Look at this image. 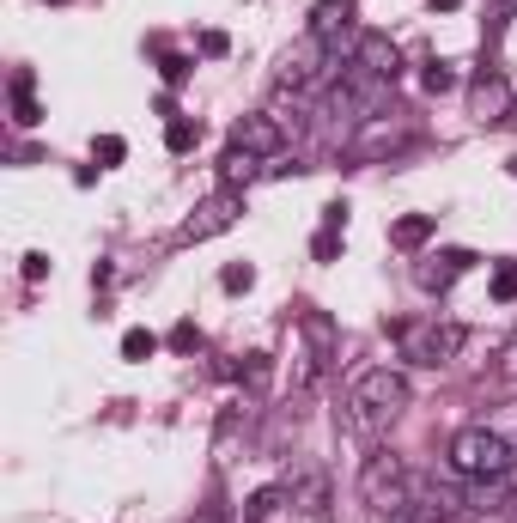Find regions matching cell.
Wrapping results in <instances>:
<instances>
[{"label":"cell","instance_id":"6da1fadb","mask_svg":"<svg viewBox=\"0 0 517 523\" xmlns=\"http://www.w3.org/2000/svg\"><path fill=\"white\" fill-rule=\"evenodd\" d=\"M408 408V378L402 371H390V365H378V371H365V378L353 384V408H347V420H353V432H384L396 414Z\"/></svg>","mask_w":517,"mask_h":523},{"label":"cell","instance_id":"7a4b0ae2","mask_svg":"<svg viewBox=\"0 0 517 523\" xmlns=\"http://www.w3.org/2000/svg\"><path fill=\"white\" fill-rule=\"evenodd\" d=\"M511 463H517V451H511V438L499 426H463L451 438V469L463 481H505Z\"/></svg>","mask_w":517,"mask_h":523},{"label":"cell","instance_id":"3957f363","mask_svg":"<svg viewBox=\"0 0 517 523\" xmlns=\"http://www.w3.org/2000/svg\"><path fill=\"white\" fill-rule=\"evenodd\" d=\"M359 493H365V505H372L378 517H396V511H408L414 505V469H402V457H372L365 463V475H359Z\"/></svg>","mask_w":517,"mask_h":523},{"label":"cell","instance_id":"277c9868","mask_svg":"<svg viewBox=\"0 0 517 523\" xmlns=\"http://www.w3.org/2000/svg\"><path fill=\"white\" fill-rule=\"evenodd\" d=\"M396 347L414 365H451L463 353V329L457 323H438V317H420V323H402L396 329Z\"/></svg>","mask_w":517,"mask_h":523},{"label":"cell","instance_id":"5b68a950","mask_svg":"<svg viewBox=\"0 0 517 523\" xmlns=\"http://www.w3.org/2000/svg\"><path fill=\"white\" fill-rule=\"evenodd\" d=\"M329 67H335V61H329V43H323L317 31H305L299 43H286V49H280L274 80H280V86H292V92H305V86H317V80H323Z\"/></svg>","mask_w":517,"mask_h":523},{"label":"cell","instance_id":"8992f818","mask_svg":"<svg viewBox=\"0 0 517 523\" xmlns=\"http://www.w3.org/2000/svg\"><path fill=\"white\" fill-rule=\"evenodd\" d=\"M238 189H219V195H207L189 219H183V244H207V238H219V232H232L238 226Z\"/></svg>","mask_w":517,"mask_h":523},{"label":"cell","instance_id":"52a82bcc","mask_svg":"<svg viewBox=\"0 0 517 523\" xmlns=\"http://www.w3.org/2000/svg\"><path fill=\"white\" fill-rule=\"evenodd\" d=\"M511 110H517V98H511L505 73H475L469 80V116L481 128H499V122H511Z\"/></svg>","mask_w":517,"mask_h":523},{"label":"cell","instance_id":"ba28073f","mask_svg":"<svg viewBox=\"0 0 517 523\" xmlns=\"http://www.w3.org/2000/svg\"><path fill=\"white\" fill-rule=\"evenodd\" d=\"M408 146V122L402 116H365V128L353 134V159H390Z\"/></svg>","mask_w":517,"mask_h":523},{"label":"cell","instance_id":"9c48e42d","mask_svg":"<svg viewBox=\"0 0 517 523\" xmlns=\"http://www.w3.org/2000/svg\"><path fill=\"white\" fill-rule=\"evenodd\" d=\"M353 67L359 73H372V80H396V73H402V49L384 37V31H365V37H353Z\"/></svg>","mask_w":517,"mask_h":523},{"label":"cell","instance_id":"30bf717a","mask_svg":"<svg viewBox=\"0 0 517 523\" xmlns=\"http://www.w3.org/2000/svg\"><path fill=\"white\" fill-rule=\"evenodd\" d=\"M232 146H244V153H256V159H274L286 146V128H280V116H244L232 128Z\"/></svg>","mask_w":517,"mask_h":523},{"label":"cell","instance_id":"8fae6325","mask_svg":"<svg viewBox=\"0 0 517 523\" xmlns=\"http://www.w3.org/2000/svg\"><path fill=\"white\" fill-rule=\"evenodd\" d=\"M469 262H475L469 250H438V256H426V262L414 268V280H420L426 292H445V286H451V280H457V274H463Z\"/></svg>","mask_w":517,"mask_h":523},{"label":"cell","instance_id":"7c38bea8","mask_svg":"<svg viewBox=\"0 0 517 523\" xmlns=\"http://www.w3.org/2000/svg\"><path fill=\"white\" fill-rule=\"evenodd\" d=\"M311 31L335 49L341 37H353V0H317L311 7Z\"/></svg>","mask_w":517,"mask_h":523},{"label":"cell","instance_id":"4fadbf2b","mask_svg":"<svg viewBox=\"0 0 517 523\" xmlns=\"http://www.w3.org/2000/svg\"><path fill=\"white\" fill-rule=\"evenodd\" d=\"M286 493H292V505H299V511L329 517V475L323 469H299V475L286 481Z\"/></svg>","mask_w":517,"mask_h":523},{"label":"cell","instance_id":"5bb4252c","mask_svg":"<svg viewBox=\"0 0 517 523\" xmlns=\"http://www.w3.org/2000/svg\"><path fill=\"white\" fill-rule=\"evenodd\" d=\"M256 177H262V159L244 153V146H226V159H219V183H226V189H244V183H256Z\"/></svg>","mask_w":517,"mask_h":523},{"label":"cell","instance_id":"9a60e30c","mask_svg":"<svg viewBox=\"0 0 517 523\" xmlns=\"http://www.w3.org/2000/svg\"><path fill=\"white\" fill-rule=\"evenodd\" d=\"M432 232H438L432 213H408V219H396V226H390V244H396V250H420Z\"/></svg>","mask_w":517,"mask_h":523},{"label":"cell","instance_id":"2e32d148","mask_svg":"<svg viewBox=\"0 0 517 523\" xmlns=\"http://www.w3.org/2000/svg\"><path fill=\"white\" fill-rule=\"evenodd\" d=\"M31 86H37V80H31V67H19V73H13V122H19V128H37V122H43Z\"/></svg>","mask_w":517,"mask_h":523},{"label":"cell","instance_id":"e0dca14e","mask_svg":"<svg viewBox=\"0 0 517 523\" xmlns=\"http://www.w3.org/2000/svg\"><path fill=\"white\" fill-rule=\"evenodd\" d=\"M286 499H292L286 487H262V493H250V505H244V523H268V517L286 505Z\"/></svg>","mask_w":517,"mask_h":523},{"label":"cell","instance_id":"ac0fdd59","mask_svg":"<svg viewBox=\"0 0 517 523\" xmlns=\"http://www.w3.org/2000/svg\"><path fill=\"white\" fill-rule=\"evenodd\" d=\"M420 86H426L432 98H445V92L457 86V67H451V61H426V73H420Z\"/></svg>","mask_w":517,"mask_h":523},{"label":"cell","instance_id":"d6986e66","mask_svg":"<svg viewBox=\"0 0 517 523\" xmlns=\"http://www.w3.org/2000/svg\"><path fill=\"white\" fill-rule=\"evenodd\" d=\"M153 353H159V335H153V329H128V335H122V359L140 365V359H153Z\"/></svg>","mask_w":517,"mask_h":523},{"label":"cell","instance_id":"ffe728a7","mask_svg":"<svg viewBox=\"0 0 517 523\" xmlns=\"http://www.w3.org/2000/svg\"><path fill=\"white\" fill-rule=\"evenodd\" d=\"M195 140H201V122H189V116H171V128H165V146H171V153H189Z\"/></svg>","mask_w":517,"mask_h":523},{"label":"cell","instance_id":"44dd1931","mask_svg":"<svg viewBox=\"0 0 517 523\" xmlns=\"http://www.w3.org/2000/svg\"><path fill=\"white\" fill-rule=\"evenodd\" d=\"M493 298H499V305H511V298H517V262H499L493 268Z\"/></svg>","mask_w":517,"mask_h":523},{"label":"cell","instance_id":"7402d4cb","mask_svg":"<svg viewBox=\"0 0 517 523\" xmlns=\"http://www.w3.org/2000/svg\"><path fill=\"white\" fill-rule=\"evenodd\" d=\"M219 286H226V292H250V286H256V268H250V262H232L226 274H219Z\"/></svg>","mask_w":517,"mask_h":523},{"label":"cell","instance_id":"603a6c76","mask_svg":"<svg viewBox=\"0 0 517 523\" xmlns=\"http://www.w3.org/2000/svg\"><path fill=\"white\" fill-rule=\"evenodd\" d=\"M92 153H98V159H104V171H110V165H122V159H128V140H122V134H104V140L92 146Z\"/></svg>","mask_w":517,"mask_h":523},{"label":"cell","instance_id":"cb8c5ba5","mask_svg":"<svg viewBox=\"0 0 517 523\" xmlns=\"http://www.w3.org/2000/svg\"><path fill=\"white\" fill-rule=\"evenodd\" d=\"M335 250H341V226H323L317 244H311V256H317V262H335Z\"/></svg>","mask_w":517,"mask_h":523},{"label":"cell","instance_id":"d4e9b609","mask_svg":"<svg viewBox=\"0 0 517 523\" xmlns=\"http://www.w3.org/2000/svg\"><path fill=\"white\" fill-rule=\"evenodd\" d=\"M171 347H177V353H195V347H201V329H195V323H177V329H171Z\"/></svg>","mask_w":517,"mask_h":523},{"label":"cell","instance_id":"484cf974","mask_svg":"<svg viewBox=\"0 0 517 523\" xmlns=\"http://www.w3.org/2000/svg\"><path fill=\"white\" fill-rule=\"evenodd\" d=\"M226 49H232L226 31H201V55H226Z\"/></svg>","mask_w":517,"mask_h":523},{"label":"cell","instance_id":"4316f807","mask_svg":"<svg viewBox=\"0 0 517 523\" xmlns=\"http://www.w3.org/2000/svg\"><path fill=\"white\" fill-rule=\"evenodd\" d=\"M43 274H49V256H43V250H31V256H25V280H43Z\"/></svg>","mask_w":517,"mask_h":523},{"label":"cell","instance_id":"83f0119b","mask_svg":"<svg viewBox=\"0 0 517 523\" xmlns=\"http://www.w3.org/2000/svg\"><path fill=\"white\" fill-rule=\"evenodd\" d=\"M323 226H347V201H329L323 207Z\"/></svg>","mask_w":517,"mask_h":523},{"label":"cell","instance_id":"f1b7e54d","mask_svg":"<svg viewBox=\"0 0 517 523\" xmlns=\"http://www.w3.org/2000/svg\"><path fill=\"white\" fill-rule=\"evenodd\" d=\"M250 384H268V353H250Z\"/></svg>","mask_w":517,"mask_h":523},{"label":"cell","instance_id":"f546056e","mask_svg":"<svg viewBox=\"0 0 517 523\" xmlns=\"http://www.w3.org/2000/svg\"><path fill=\"white\" fill-rule=\"evenodd\" d=\"M432 7H438V13H457V0H432Z\"/></svg>","mask_w":517,"mask_h":523},{"label":"cell","instance_id":"4dcf8cb0","mask_svg":"<svg viewBox=\"0 0 517 523\" xmlns=\"http://www.w3.org/2000/svg\"><path fill=\"white\" fill-rule=\"evenodd\" d=\"M189 523H219V517H213V511H201V517H189Z\"/></svg>","mask_w":517,"mask_h":523}]
</instances>
